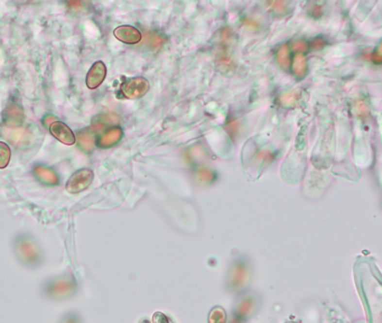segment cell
<instances>
[{"instance_id": "cell-1", "label": "cell", "mask_w": 382, "mask_h": 323, "mask_svg": "<svg viewBox=\"0 0 382 323\" xmlns=\"http://www.w3.org/2000/svg\"><path fill=\"white\" fill-rule=\"evenodd\" d=\"M76 291V283L74 277L63 276L61 278L52 279L46 283L44 292L52 299H65L73 295Z\"/></svg>"}, {"instance_id": "cell-2", "label": "cell", "mask_w": 382, "mask_h": 323, "mask_svg": "<svg viewBox=\"0 0 382 323\" xmlns=\"http://www.w3.org/2000/svg\"><path fill=\"white\" fill-rule=\"evenodd\" d=\"M16 253L18 258L26 265H37L41 260V254L37 245L27 236H20L16 241Z\"/></svg>"}, {"instance_id": "cell-3", "label": "cell", "mask_w": 382, "mask_h": 323, "mask_svg": "<svg viewBox=\"0 0 382 323\" xmlns=\"http://www.w3.org/2000/svg\"><path fill=\"white\" fill-rule=\"evenodd\" d=\"M93 181V170L90 169H82L76 172L68 179L66 183V190L70 193H80L89 187Z\"/></svg>"}, {"instance_id": "cell-4", "label": "cell", "mask_w": 382, "mask_h": 323, "mask_svg": "<svg viewBox=\"0 0 382 323\" xmlns=\"http://www.w3.org/2000/svg\"><path fill=\"white\" fill-rule=\"evenodd\" d=\"M149 90V83L145 78L138 77L130 79L121 85L123 96L128 99H138L145 96Z\"/></svg>"}, {"instance_id": "cell-5", "label": "cell", "mask_w": 382, "mask_h": 323, "mask_svg": "<svg viewBox=\"0 0 382 323\" xmlns=\"http://www.w3.org/2000/svg\"><path fill=\"white\" fill-rule=\"evenodd\" d=\"M50 132L57 140H60L62 144L66 145V146H71V145L75 143V136L73 132L64 122L54 121L50 126Z\"/></svg>"}, {"instance_id": "cell-6", "label": "cell", "mask_w": 382, "mask_h": 323, "mask_svg": "<svg viewBox=\"0 0 382 323\" xmlns=\"http://www.w3.org/2000/svg\"><path fill=\"white\" fill-rule=\"evenodd\" d=\"M107 75V68L102 61H97L86 75V85L89 89H96L104 81Z\"/></svg>"}, {"instance_id": "cell-7", "label": "cell", "mask_w": 382, "mask_h": 323, "mask_svg": "<svg viewBox=\"0 0 382 323\" xmlns=\"http://www.w3.org/2000/svg\"><path fill=\"white\" fill-rule=\"evenodd\" d=\"M114 34L116 38L119 39L120 42L126 43V44H137L143 38L141 33L136 27L129 26V25H122V26L117 27Z\"/></svg>"}, {"instance_id": "cell-8", "label": "cell", "mask_w": 382, "mask_h": 323, "mask_svg": "<svg viewBox=\"0 0 382 323\" xmlns=\"http://www.w3.org/2000/svg\"><path fill=\"white\" fill-rule=\"evenodd\" d=\"M3 119L8 128L19 127L24 121V112L18 104L10 103L3 114Z\"/></svg>"}, {"instance_id": "cell-9", "label": "cell", "mask_w": 382, "mask_h": 323, "mask_svg": "<svg viewBox=\"0 0 382 323\" xmlns=\"http://www.w3.org/2000/svg\"><path fill=\"white\" fill-rule=\"evenodd\" d=\"M122 137V130L120 127H115V128L109 129L108 132H105L99 139V146L102 148H107L110 146H114L121 139Z\"/></svg>"}, {"instance_id": "cell-10", "label": "cell", "mask_w": 382, "mask_h": 323, "mask_svg": "<svg viewBox=\"0 0 382 323\" xmlns=\"http://www.w3.org/2000/svg\"><path fill=\"white\" fill-rule=\"evenodd\" d=\"M34 173L35 175L37 176V179L39 181H42V182L46 185L59 184V177H57L56 173L54 172L53 170L39 165V166H36L34 169Z\"/></svg>"}, {"instance_id": "cell-11", "label": "cell", "mask_w": 382, "mask_h": 323, "mask_svg": "<svg viewBox=\"0 0 382 323\" xmlns=\"http://www.w3.org/2000/svg\"><path fill=\"white\" fill-rule=\"evenodd\" d=\"M2 133L3 136H5L7 139L13 141L16 146L25 144L28 139V134L26 130L23 128H8V127H7V128L2 129Z\"/></svg>"}, {"instance_id": "cell-12", "label": "cell", "mask_w": 382, "mask_h": 323, "mask_svg": "<svg viewBox=\"0 0 382 323\" xmlns=\"http://www.w3.org/2000/svg\"><path fill=\"white\" fill-rule=\"evenodd\" d=\"M293 73L297 78H304L307 72V61L304 54H296L293 59Z\"/></svg>"}, {"instance_id": "cell-13", "label": "cell", "mask_w": 382, "mask_h": 323, "mask_svg": "<svg viewBox=\"0 0 382 323\" xmlns=\"http://www.w3.org/2000/svg\"><path fill=\"white\" fill-rule=\"evenodd\" d=\"M78 144L79 147L81 148L83 152L90 154L91 152L94 150V145H96V138L94 135L91 133H80L78 135Z\"/></svg>"}, {"instance_id": "cell-14", "label": "cell", "mask_w": 382, "mask_h": 323, "mask_svg": "<svg viewBox=\"0 0 382 323\" xmlns=\"http://www.w3.org/2000/svg\"><path fill=\"white\" fill-rule=\"evenodd\" d=\"M209 323H227V313L222 306H214L210 311Z\"/></svg>"}, {"instance_id": "cell-15", "label": "cell", "mask_w": 382, "mask_h": 323, "mask_svg": "<svg viewBox=\"0 0 382 323\" xmlns=\"http://www.w3.org/2000/svg\"><path fill=\"white\" fill-rule=\"evenodd\" d=\"M277 61L279 65L283 68H288L290 65V54L288 45L283 44L277 51Z\"/></svg>"}, {"instance_id": "cell-16", "label": "cell", "mask_w": 382, "mask_h": 323, "mask_svg": "<svg viewBox=\"0 0 382 323\" xmlns=\"http://www.w3.org/2000/svg\"><path fill=\"white\" fill-rule=\"evenodd\" d=\"M12 157L10 147L3 141H0V169H5L8 166Z\"/></svg>"}, {"instance_id": "cell-17", "label": "cell", "mask_w": 382, "mask_h": 323, "mask_svg": "<svg viewBox=\"0 0 382 323\" xmlns=\"http://www.w3.org/2000/svg\"><path fill=\"white\" fill-rule=\"evenodd\" d=\"M298 96H299V93H298L297 91H292V92H287V93L282 94L278 99L280 106L286 107V108L293 107L294 104L296 103V101L298 100Z\"/></svg>"}, {"instance_id": "cell-18", "label": "cell", "mask_w": 382, "mask_h": 323, "mask_svg": "<svg viewBox=\"0 0 382 323\" xmlns=\"http://www.w3.org/2000/svg\"><path fill=\"white\" fill-rule=\"evenodd\" d=\"M196 177H198L199 183L206 184V183L212 182L213 179H214V174H213L212 170H209V169L201 168V169L198 170V172H196Z\"/></svg>"}, {"instance_id": "cell-19", "label": "cell", "mask_w": 382, "mask_h": 323, "mask_svg": "<svg viewBox=\"0 0 382 323\" xmlns=\"http://www.w3.org/2000/svg\"><path fill=\"white\" fill-rule=\"evenodd\" d=\"M216 63L217 65H220V68H222V70H229V68H231V65L233 64V62H232L231 57L227 53L221 52L217 55Z\"/></svg>"}, {"instance_id": "cell-20", "label": "cell", "mask_w": 382, "mask_h": 323, "mask_svg": "<svg viewBox=\"0 0 382 323\" xmlns=\"http://www.w3.org/2000/svg\"><path fill=\"white\" fill-rule=\"evenodd\" d=\"M354 111H355V115L361 118H365L370 114V109L367 108L366 104L365 102H362V101H358V102L355 103Z\"/></svg>"}, {"instance_id": "cell-21", "label": "cell", "mask_w": 382, "mask_h": 323, "mask_svg": "<svg viewBox=\"0 0 382 323\" xmlns=\"http://www.w3.org/2000/svg\"><path fill=\"white\" fill-rule=\"evenodd\" d=\"M292 50L294 52H296L297 54H303L304 52H306L308 50V45L305 41H301V39H298V41H295L292 45Z\"/></svg>"}, {"instance_id": "cell-22", "label": "cell", "mask_w": 382, "mask_h": 323, "mask_svg": "<svg viewBox=\"0 0 382 323\" xmlns=\"http://www.w3.org/2000/svg\"><path fill=\"white\" fill-rule=\"evenodd\" d=\"M164 42H165V39H164L163 37H161V36L152 35V34H147V43L150 46L155 47V49H156V47L161 46Z\"/></svg>"}, {"instance_id": "cell-23", "label": "cell", "mask_w": 382, "mask_h": 323, "mask_svg": "<svg viewBox=\"0 0 382 323\" xmlns=\"http://www.w3.org/2000/svg\"><path fill=\"white\" fill-rule=\"evenodd\" d=\"M152 323H169V320L163 312H155L152 315Z\"/></svg>"}, {"instance_id": "cell-24", "label": "cell", "mask_w": 382, "mask_h": 323, "mask_svg": "<svg viewBox=\"0 0 382 323\" xmlns=\"http://www.w3.org/2000/svg\"><path fill=\"white\" fill-rule=\"evenodd\" d=\"M61 323H81L80 318L75 313H68Z\"/></svg>"}, {"instance_id": "cell-25", "label": "cell", "mask_w": 382, "mask_h": 323, "mask_svg": "<svg viewBox=\"0 0 382 323\" xmlns=\"http://www.w3.org/2000/svg\"><path fill=\"white\" fill-rule=\"evenodd\" d=\"M325 41H324L323 38H315L314 41H313V43H312V46H313V49H315V50H319V49H322V47H324L325 46Z\"/></svg>"}, {"instance_id": "cell-26", "label": "cell", "mask_w": 382, "mask_h": 323, "mask_svg": "<svg viewBox=\"0 0 382 323\" xmlns=\"http://www.w3.org/2000/svg\"><path fill=\"white\" fill-rule=\"evenodd\" d=\"M272 7H274V10L276 13H282L285 9V3L280 2V1H275L271 3Z\"/></svg>"}, {"instance_id": "cell-27", "label": "cell", "mask_w": 382, "mask_h": 323, "mask_svg": "<svg viewBox=\"0 0 382 323\" xmlns=\"http://www.w3.org/2000/svg\"><path fill=\"white\" fill-rule=\"evenodd\" d=\"M221 35H222V36H221L222 42H223V43L228 42V41H230V39H231V32L229 31V30H227V28L222 31V34H221Z\"/></svg>"}, {"instance_id": "cell-28", "label": "cell", "mask_w": 382, "mask_h": 323, "mask_svg": "<svg viewBox=\"0 0 382 323\" xmlns=\"http://www.w3.org/2000/svg\"><path fill=\"white\" fill-rule=\"evenodd\" d=\"M229 126H230L229 127V134H231V135H234V134H236V132H238V129H239L238 123L233 120V121H230Z\"/></svg>"}, {"instance_id": "cell-29", "label": "cell", "mask_w": 382, "mask_h": 323, "mask_svg": "<svg viewBox=\"0 0 382 323\" xmlns=\"http://www.w3.org/2000/svg\"><path fill=\"white\" fill-rule=\"evenodd\" d=\"M372 61H373V63H376V64H380L381 63L382 56H381L380 52H376V53L372 54Z\"/></svg>"}, {"instance_id": "cell-30", "label": "cell", "mask_w": 382, "mask_h": 323, "mask_svg": "<svg viewBox=\"0 0 382 323\" xmlns=\"http://www.w3.org/2000/svg\"><path fill=\"white\" fill-rule=\"evenodd\" d=\"M54 121H56V119L54 118V117H52V116H49V117H46L45 120H44V122L46 123L47 126H50Z\"/></svg>"}, {"instance_id": "cell-31", "label": "cell", "mask_w": 382, "mask_h": 323, "mask_svg": "<svg viewBox=\"0 0 382 323\" xmlns=\"http://www.w3.org/2000/svg\"><path fill=\"white\" fill-rule=\"evenodd\" d=\"M140 323H150V322H149L148 320H146V319H145V320H141Z\"/></svg>"}]
</instances>
